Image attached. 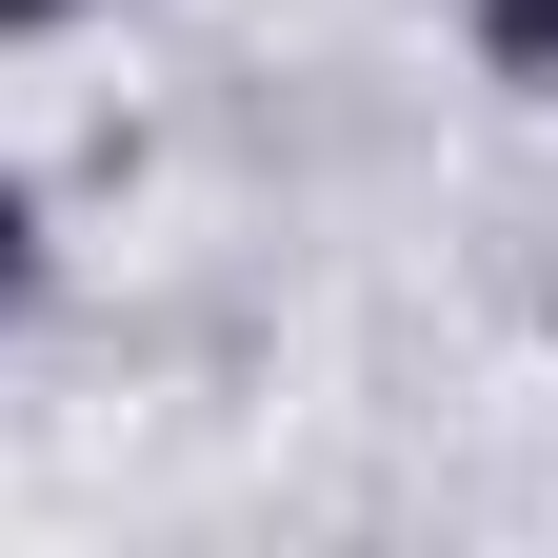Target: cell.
I'll list each match as a JSON object with an SVG mask.
<instances>
[{
	"label": "cell",
	"mask_w": 558,
	"mask_h": 558,
	"mask_svg": "<svg viewBox=\"0 0 558 558\" xmlns=\"http://www.w3.org/2000/svg\"><path fill=\"white\" fill-rule=\"evenodd\" d=\"M21 259H40V220H21V180H0V300H21Z\"/></svg>",
	"instance_id": "obj_2"
},
{
	"label": "cell",
	"mask_w": 558,
	"mask_h": 558,
	"mask_svg": "<svg viewBox=\"0 0 558 558\" xmlns=\"http://www.w3.org/2000/svg\"><path fill=\"white\" fill-rule=\"evenodd\" d=\"M478 60H499L519 100H558V0H478Z\"/></svg>",
	"instance_id": "obj_1"
},
{
	"label": "cell",
	"mask_w": 558,
	"mask_h": 558,
	"mask_svg": "<svg viewBox=\"0 0 558 558\" xmlns=\"http://www.w3.org/2000/svg\"><path fill=\"white\" fill-rule=\"evenodd\" d=\"M40 21H81V0H0V40H40Z\"/></svg>",
	"instance_id": "obj_3"
}]
</instances>
